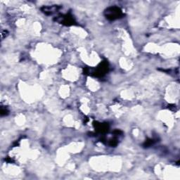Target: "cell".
Instances as JSON below:
<instances>
[{
    "label": "cell",
    "instance_id": "cell-2",
    "mask_svg": "<svg viewBox=\"0 0 180 180\" xmlns=\"http://www.w3.org/2000/svg\"><path fill=\"white\" fill-rule=\"evenodd\" d=\"M55 21H56L57 22L65 25H72L76 24V21H75L73 17L70 16V14L63 15V16H58L55 18Z\"/></svg>",
    "mask_w": 180,
    "mask_h": 180
},
{
    "label": "cell",
    "instance_id": "cell-9",
    "mask_svg": "<svg viewBox=\"0 0 180 180\" xmlns=\"http://www.w3.org/2000/svg\"><path fill=\"white\" fill-rule=\"evenodd\" d=\"M123 132H122V131H121V130H115V131H114V134L115 135H119V134H121Z\"/></svg>",
    "mask_w": 180,
    "mask_h": 180
},
{
    "label": "cell",
    "instance_id": "cell-8",
    "mask_svg": "<svg viewBox=\"0 0 180 180\" xmlns=\"http://www.w3.org/2000/svg\"><path fill=\"white\" fill-rule=\"evenodd\" d=\"M8 111L7 109H6V108H3V107H2V108H1V115H2V116H3V115H6L8 114Z\"/></svg>",
    "mask_w": 180,
    "mask_h": 180
},
{
    "label": "cell",
    "instance_id": "cell-5",
    "mask_svg": "<svg viewBox=\"0 0 180 180\" xmlns=\"http://www.w3.org/2000/svg\"><path fill=\"white\" fill-rule=\"evenodd\" d=\"M60 6H43L42 8V12H44L47 15L52 14L54 11H56L58 9H59Z\"/></svg>",
    "mask_w": 180,
    "mask_h": 180
},
{
    "label": "cell",
    "instance_id": "cell-7",
    "mask_svg": "<svg viewBox=\"0 0 180 180\" xmlns=\"http://www.w3.org/2000/svg\"><path fill=\"white\" fill-rule=\"evenodd\" d=\"M109 145H110L111 146H116L117 145V139H111V140L109 141Z\"/></svg>",
    "mask_w": 180,
    "mask_h": 180
},
{
    "label": "cell",
    "instance_id": "cell-4",
    "mask_svg": "<svg viewBox=\"0 0 180 180\" xmlns=\"http://www.w3.org/2000/svg\"><path fill=\"white\" fill-rule=\"evenodd\" d=\"M94 125L95 127V129L96 131L98 132H101V133H104V132H106L108 130V124L106 123H98L97 122H94Z\"/></svg>",
    "mask_w": 180,
    "mask_h": 180
},
{
    "label": "cell",
    "instance_id": "cell-1",
    "mask_svg": "<svg viewBox=\"0 0 180 180\" xmlns=\"http://www.w3.org/2000/svg\"><path fill=\"white\" fill-rule=\"evenodd\" d=\"M105 16L106 18L110 21H115L116 19L121 18L123 16L122 10L117 6H112L107 8L105 11Z\"/></svg>",
    "mask_w": 180,
    "mask_h": 180
},
{
    "label": "cell",
    "instance_id": "cell-3",
    "mask_svg": "<svg viewBox=\"0 0 180 180\" xmlns=\"http://www.w3.org/2000/svg\"><path fill=\"white\" fill-rule=\"evenodd\" d=\"M108 70V63L107 61H103L100 63L95 72H94V76L97 77H101L106 73Z\"/></svg>",
    "mask_w": 180,
    "mask_h": 180
},
{
    "label": "cell",
    "instance_id": "cell-6",
    "mask_svg": "<svg viewBox=\"0 0 180 180\" xmlns=\"http://www.w3.org/2000/svg\"><path fill=\"white\" fill-rule=\"evenodd\" d=\"M154 142H155V141H154V139H147V140L145 141V143H143V146H144L145 147L151 146V145H153V144Z\"/></svg>",
    "mask_w": 180,
    "mask_h": 180
}]
</instances>
